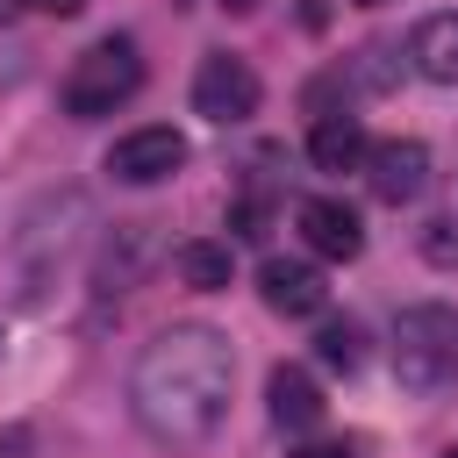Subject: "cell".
<instances>
[{"label":"cell","mask_w":458,"mask_h":458,"mask_svg":"<svg viewBox=\"0 0 458 458\" xmlns=\"http://www.w3.org/2000/svg\"><path fill=\"white\" fill-rule=\"evenodd\" d=\"M265 401H272V422H279V429H293V437H308V429L322 422V386H315L301 365H272Z\"/></svg>","instance_id":"8fae6325"},{"label":"cell","mask_w":458,"mask_h":458,"mask_svg":"<svg viewBox=\"0 0 458 458\" xmlns=\"http://www.w3.org/2000/svg\"><path fill=\"white\" fill-rule=\"evenodd\" d=\"M258 100H265V86H258V72H250L243 57L208 50V57L193 64V114H200V122L236 129V122H250V114H258Z\"/></svg>","instance_id":"277c9868"},{"label":"cell","mask_w":458,"mask_h":458,"mask_svg":"<svg viewBox=\"0 0 458 458\" xmlns=\"http://www.w3.org/2000/svg\"><path fill=\"white\" fill-rule=\"evenodd\" d=\"M222 7H229V14H250V7H258V0H222Z\"/></svg>","instance_id":"d6986e66"},{"label":"cell","mask_w":458,"mask_h":458,"mask_svg":"<svg viewBox=\"0 0 458 458\" xmlns=\"http://www.w3.org/2000/svg\"><path fill=\"white\" fill-rule=\"evenodd\" d=\"M179 165H186V136H179L172 122L129 129V136H114V150H107V172H114L122 186H157V179H172Z\"/></svg>","instance_id":"5b68a950"},{"label":"cell","mask_w":458,"mask_h":458,"mask_svg":"<svg viewBox=\"0 0 458 458\" xmlns=\"http://www.w3.org/2000/svg\"><path fill=\"white\" fill-rule=\"evenodd\" d=\"M315 358L322 365H336V372H358V358H365V329L344 315V322H322L315 329Z\"/></svg>","instance_id":"4fadbf2b"},{"label":"cell","mask_w":458,"mask_h":458,"mask_svg":"<svg viewBox=\"0 0 458 458\" xmlns=\"http://www.w3.org/2000/svg\"><path fill=\"white\" fill-rule=\"evenodd\" d=\"M229 229H236V236H265V200H258V193L236 200V208H229Z\"/></svg>","instance_id":"9a60e30c"},{"label":"cell","mask_w":458,"mask_h":458,"mask_svg":"<svg viewBox=\"0 0 458 458\" xmlns=\"http://www.w3.org/2000/svg\"><path fill=\"white\" fill-rule=\"evenodd\" d=\"M365 150L372 143H365V122L358 114H344V107L336 114H315V129H308V165L315 172H358Z\"/></svg>","instance_id":"30bf717a"},{"label":"cell","mask_w":458,"mask_h":458,"mask_svg":"<svg viewBox=\"0 0 458 458\" xmlns=\"http://www.w3.org/2000/svg\"><path fill=\"white\" fill-rule=\"evenodd\" d=\"M136 86H143V57H136V43H129V36H100L93 50L72 57L57 100H64L72 122H100V114H114L122 100H136Z\"/></svg>","instance_id":"3957f363"},{"label":"cell","mask_w":458,"mask_h":458,"mask_svg":"<svg viewBox=\"0 0 458 458\" xmlns=\"http://www.w3.org/2000/svg\"><path fill=\"white\" fill-rule=\"evenodd\" d=\"M229 386H236V351L222 329L208 322H172L165 336L143 344L136 372H129V408L157 444H208L229 415Z\"/></svg>","instance_id":"6da1fadb"},{"label":"cell","mask_w":458,"mask_h":458,"mask_svg":"<svg viewBox=\"0 0 458 458\" xmlns=\"http://www.w3.org/2000/svg\"><path fill=\"white\" fill-rule=\"evenodd\" d=\"M258 293H265L272 315H322V301H329V286H322V272L308 258H265Z\"/></svg>","instance_id":"ba28073f"},{"label":"cell","mask_w":458,"mask_h":458,"mask_svg":"<svg viewBox=\"0 0 458 458\" xmlns=\"http://www.w3.org/2000/svg\"><path fill=\"white\" fill-rule=\"evenodd\" d=\"M408 64H415L429 86H458V7L415 21V36H408Z\"/></svg>","instance_id":"9c48e42d"},{"label":"cell","mask_w":458,"mask_h":458,"mask_svg":"<svg viewBox=\"0 0 458 458\" xmlns=\"http://www.w3.org/2000/svg\"><path fill=\"white\" fill-rule=\"evenodd\" d=\"M358 7H386V0H358Z\"/></svg>","instance_id":"ffe728a7"},{"label":"cell","mask_w":458,"mask_h":458,"mask_svg":"<svg viewBox=\"0 0 458 458\" xmlns=\"http://www.w3.org/2000/svg\"><path fill=\"white\" fill-rule=\"evenodd\" d=\"M172 272H179L193 293H222V286H229V272H236V258H229V243L193 236V243H179V250H172Z\"/></svg>","instance_id":"7c38bea8"},{"label":"cell","mask_w":458,"mask_h":458,"mask_svg":"<svg viewBox=\"0 0 458 458\" xmlns=\"http://www.w3.org/2000/svg\"><path fill=\"white\" fill-rule=\"evenodd\" d=\"M293 458H358V451H351V444H301Z\"/></svg>","instance_id":"2e32d148"},{"label":"cell","mask_w":458,"mask_h":458,"mask_svg":"<svg viewBox=\"0 0 458 458\" xmlns=\"http://www.w3.org/2000/svg\"><path fill=\"white\" fill-rule=\"evenodd\" d=\"M21 7H29V0H0V21H14V14H21Z\"/></svg>","instance_id":"ac0fdd59"},{"label":"cell","mask_w":458,"mask_h":458,"mask_svg":"<svg viewBox=\"0 0 458 458\" xmlns=\"http://www.w3.org/2000/svg\"><path fill=\"white\" fill-rule=\"evenodd\" d=\"M293 222H301V236H308V250L315 258H358L365 250V222H358V208L351 200H336V193H308L301 208H293Z\"/></svg>","instance_id":"52a82bcc"},{"label":"cell","mask_w":458,"mask_h":458,"mask_svg":"<svg viewBox=\"0 0 458 458\" xmlns=\"http://www.w3.org/2000/svg\"><path fill=\"white\" fill-rule=\"evenodd\" d=\"M29 7H36V14H57V21H64V14H79L86 0H29Z\"/></svg>","instance_id":"e0dca14e"},{"label":"cell","mask_w":458,"mask_h":458,"mask_svg":"<svg viewBox=\"0 0 458 458\" xmlns=\"http://www.w3.org/2000/svg\"><path fill=\"white\" fill-rule=\"evenodd\" d=\"M365 179H372V193H379L386 208L422 200V186H429V143H415V136L372 143V150H365Z\"/></svg>","instance_id":"8992f818"},{"label":"cell","mask_w":458,"mask_h":458,"mask_svg":"<svg viewBox=\"0 0 458 458\" xmlns=\"http://www.w3.org/2000/svg\"><path fill=\"white\" fill-rule=\"evenodd\" d=\"M394 379L408 394H451L458 386V308L422 301L394 322Z\"/></svg>","instance_id":"7a4b0ae2"},{"label":"cell","mask_w":458,"mask_h":458,"mask_svg":"<svg viewBox=\"0 0 458 458\" xmlns=\"http://www.w3.org/2000/svg\"><path fill=\"white\" fill-rule=\"evenodd\" d=\"M444 458H458V451H444Z\"/></svg>","instance_id":"44dd1931"},{"label":"cell","mask_w":458,"mask_h":458,"mask_svg":"<svg viewBox=\"0 0 458 458\" xmlns=\"http://www.w3.org/2000/svg\"><path fill=\"white\" fill-rule=\"evenodd\" d=\"M422 258H429V265H451V258H458V215H437V222L422 229Z\"/></svg>","instance_id":"5bb4252c"}]
</instances>
